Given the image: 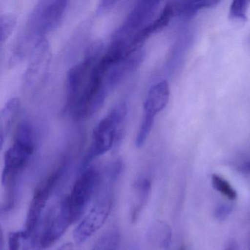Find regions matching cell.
<instances>
[{"mask_svg": "<svg viewBox=\"0 0 250 250\" xmlns=\"http://www.w3.org/2000/svg\"></svg>", "mask_w": 250, "mask_h": 250, "instance_id": "obj_26", "label": "cell"}, {"mask_svg": "<svg viewBox=\"0 0 250 250\" xmlns=\"http://www.w3.org/2000/svg\"><path fill=\"white\" fill-rule=\"evenodd\" d=\"M51 61V50L46 38L41 39L32 49L30 61L24 74L27 88L34 90L44 83Z\"/></svg>", "mask_w": 250, "mask_h": 250, "instance_id": "obj_10", "label": "cell"}, {"mask_svg": "<svg viewBox=\"0 0 250 250\" xmlns=\"http://www.w3.org/2000/svg\"><path fill=\"white\" fill-rule=\"evenodd\" d=\"M21 238V231L11 232L8 236V250H19Z\"/></svg>", "mask_w": 250, "mask_h": 250, "instance_id": "obj_21", "label": "cell"}, {"mask_svg": "<svg viewBox=\"0 0 250 250\" xmlns=\"http://www.w3.org/2000/svg\"><path fill=\"white\" fill-rule=\"evenodd\" d=\"M154 120L155 118L143 115V120H142L141 124H140V128H139L137 134V138L135 140V145L137 147H142L144 146L146 140H147L150 131H151Z\"/></svg>", "mask_w": 250, "mask_h": 250, "instance_id": "obj_19", "label": "cell"}, {"mask_svg": "<svg viewBox=\"0 0 250 250\" xmlns=\"http://www.w3.org/2000/svg\"><path fill=\"white\" fill-rule=\"evenodd\" d=\"M160 2L140 1L134 5L122 25L112 36V42L124 43L129 47L133 39L145 27H147L154 17Z\"/></svg>", "mask_w": 250, "mask_h": 250, "instance_id": "obj_6", "label": "cell"}, {"mask_svg": "<svg viewBox=\"0 0 250 250\" xmlns=\"http://www.w3.org/2000/svg\"><path fill=\"white\" fill-rule=\"evenodd\" d=\"M119 244V232L116 229H112L102 235L92 250H118Z\"/></svg>", "mask_w": 250, "mask_h": 250, "instance_id": "obj_16", "label": "cell"}, {"mask_svg": "<svg viewBox=\"0 0 250 250\" xmlns=\"http://www.w3.org/2000/svg\"><path fill=\"white\" fill-rule=\"evenodd\" d=\"M211 184L214 189L225 195L229 200H234L237 198L238 194L233 187L229 184L228 181L224 179L219 175H216V174L212 175Z\"/></svg>", "mask_w": 250, "mask_h": 250, "instance_id": "obj_17", "label": "cell"}, {"mask_svg": "<svg viewBox=\"0 0 250 250\" xmlns=\"http://www.w3.org/2000/svg\"><path fill=\"white\" fill-rule=\"evenodd\" d=\"M35 150L33 128L30 123L23 121L17 127L14 143L5 155L2 185L6 191L4 209L14 208L17 195V181Z\"/></svg>", "mask_w": 250, "mask_h": 250, "instance_id": "obj_1", "label": "cell"}, {"mask_svg": "<svg viewBox=\"0 0 250 250\" xmlns=\"http://www.w3.org/2000/svg\"><path fill=\"white\" fill-rule=\"evenodd\" d=\"M17 23V18L11 13H6L0 17V36H1V44H3L7 39L11 36Z\"/></svg>", "mask_w": 250, "mask_h": 250, "instance_id": "obj_18", "label": "cell"}, {"mask_svg": "<svg viewBox=\"0 0 250 250\" xmlns=\"http://www.w3.org/2000/svg\"><path fill=\"white\" fill-rule=\"evenodd\" d=\"M127 114V105L121 102L114 106L107 115L102 118L93 130L92 143L83 162V169L99 156L109 151L116 139L120 125Z\"/></svg>", "mask_w": 250, "mask_h": 250, "instance_id": "obj_4", "label": "cell"}, {"mask_svg": "<svg viewBox=\"0 0 250 250\" xmlns=\"http://www.w3.org/2000/svg\"><path fill=\"white\" fill-rule=\"evenodd\" d=\"M169 84L161 81L153 84L147 94L143 105V115L155 118L158 113L166 107L169 99Z\"/></svg>", "mask_w": 250, "mask_h": 250, "instance_id": "obj_11", "label": "cell"}, {"mask_svg": "<svg viewBox=\"0 0 250 250\" xmlns=\"http://www.w3.org/2000/svg\"><path fill=\"white\" fill-rule=\"evenodd\" d=\"M149 243L159 249H166L171 241V230L169 226L162 222L152 225L147 234Z\"/></svg>", "mask_w": 250, "mask_h": 250, "instance_id": "obj_15", "label": "cell"}, {"mask_svg": "<svg viewBox=\"0 0 250 250\" xmlns=\"http://www.w3.org/2000/svg\"><path fill=\"white\" fill-rule=\"evenodd\" d=\"M219 1L215 0H194V1H181L172 2L175 15L183 19H191L194 17L200 10L213 8L216 6Z\"/></svg>", "mask_w": 250, "mask_h": 250, "instance_id": "obj_14", "label": "cell"}, {"mask_svg": "<svg viewBox=\"0 0 250 250\" xmlns=\"http://www.w3.org/2000/svg\"><path fill=\"white\" fill-rule=\"evenodd\" d=\"M112 206V197L109 193L99 197L74 229V241L78 244H83L100 229L109 217Z\"/></svg>", "mask_w": 250, "mask_h": 250, "instance_id": "obj_8", "label": "cell"}, {"mask_svg": "<svg viewBox=\"0 0 250 250\" xmlns=\"http://www.w3.org/2000/svg\"><path fill=\"white\" fill-rule=\"evenodd\" d=\"M103 43L93 42L83 60L70 68L67 75L66 110L72 112L83 100L90 87L93 71L102 57Z\"/></svg>", "mask_w": 250, "mask_h": 250, "instance_id": "obj_3", "label": "cell"}, {"mask_svg": "<svg viewBox=\"0 0 250 250\" xmlns=\"http://www.w3.org/2000/svg\"><path fill=\"white\" fill-rule=\"evenodd\" d=\"M74 222L68 205V197H65L49 213L43 231L39 238V246L43 249L52 247L64 235L70 225Z\"/></svg>", "mask_w": 250, "mask_h": 250, "instance_id": "obj_9", "label": "cell"}, {"mask_svg": "<svg viewBox=\"0 0 250 250\" xmlns=\"http://www.w3.org/2000/svg\"><path fill=\"white\" fill-rule=\"evenodd\" d=\"M20 100L17 98H11L7 102L1 112L0 116V141L3 146L5 139L11 131V126L15 121L20 110Z\"/></svg>", "mask_w": 250, "mask_h": 250, "instance_id": "obj_13", "label": "cell"}, {"mask_svg": "<svg viewBox=\"0 0 250 250\" xmlns=\"http://www.w3.org/2000/svg\"><path fill=\"white\" fill-rule=\"evenodd\" d=\"M184 250V249H182V250Z\"/></svg>", "mask_w": 250, "mask_h": 250, "instance_id": "obj_25", "label": "cell"}, {"mask_svg": "<svg viewBox=\"0 0 250 250\" xmlns=\"http://www.w3.org/2000/svg\"><path fill=\"white\" fill-rule=\"evenodd\" d=\"M57 250H74V245L72 243H65Z\"/></svg>", "mask_w": 250, "mask_h": 250, "instance_id": "obj_24", "label": "cell"}, {"mask_svg": "<svg viewBox=\"0 0 250 250\" xmlns=\"http://www.w3.org/2000/svg\"><path fill=\"white\" fill-rule=\"evenodd\" d=\"M67 3L68 2L63 0L39 2L26 24L17 51L21 54L25 53L29 45L34 47L39 40L44 39L46 33L57 27L63 17Z\"/></svg>", "mask_w": 250, "mask_h": 250, "instance_id": "obj_2", "label": "cell"}, {"mask_svg": "<svg viewBox=\"0 0 250 250\" xmlns=\"http://www.w3.org/2000/svg\"><path fill=\"white\" fill-rule=\"evenodd\" d=\"M66 167V163L62 164L36 187L29 206L24 228L21 231V237L24 239H27L34 233L46 203L65 172Z\"/></svg>", "mask_w": 250, "mask_h": 250, "instance_id": "obj_5", "label": "cell"}, {"mask_svg": "<svg viewBox=\"0 0 250 250\" xmlns=\"http://www.w3.org/2000/svg\"><path fill=\"white\" fill-rule=\"evenodd\" d=\"M232 208L228 205H222V206H219V208H216L215 210V217L218 219V220H225V219L228 218V216L230 214L231 211H232Z\"/></svg>", "mask_w": 250, "mask_h": 250, "instance_id": "obj_22", "label": "cell"}, {"mask_svg": "<svg viewBox=\"0 0 250 250\" xmlns=\"http://www.w3.org/2000/svg\"><path fill=\"white\" fill-rule=\"evenodd\" d=\"M249 2L244 0H235L229 8V17L232 20L245 21L247 19V13Z\"/></svg>", "mask_w": 250, "mask_h": 250, "instance_id": "obj_20", "label": "cell"}, {"mask_svg": "<svg viewBox=\"0 0 250 250\" xmlns=\"http://www.w3.org/2000/svg\"><path fill=\"white\" fill-rule=\"evenodd\" d=\"M239 169L240 171L244 172V173L250 174V160L246 161L244 163H243L240 166Z\"/></svg>", "mask_w": 250, "mask_h": 250, "instance_id": "obj_23", "label": "cell"}, {"mask_svg": "<svg viewBox=\"0 0 250 250\" xmlns=\"http://www.w3.org/2000/svg\"><path fill=\"white\" fill-rule=\"evenodd\" d=\"M151 184L147 178L137 180L133 187L132 200L131 205V220L135 222L138 219L150 197Z\"/></svg>", "mask_w": 250, "mask_h": 250, "instance_id": "obj_12", "label": "cell"}, {"mask_svg": "<svg viewBox=\"0 0 250 250\" xmlns=\"http://www.w3.org/2000/svg\"><path fill=\"white\" fill-rule=\"evenodd\" d=\"M101 179L100 172L93 167L84 168L77 178L71 194L67 196L74 222L80 219L85 212L89 203L98 191Z\"/></svg>", "mask_w": 250, "mask_h": 250, "instance_id": "obj_7", "label": "cell"}]
</instances>
